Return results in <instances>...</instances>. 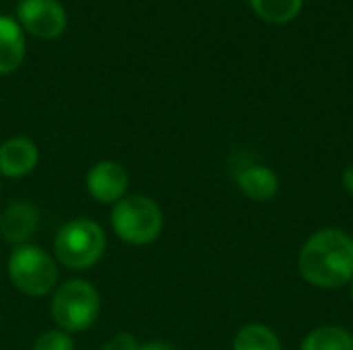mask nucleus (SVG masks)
Wrapping results in <instances>:
<instances>
[{
  "label": "nucleus",
  "mask_w": 353,
  "mask_h": 350,
  "mask_svg": "<svg viewBox=\"0 0 353 350\" xmlns=\"http://www.w3.org/2000/svg\"><path fill=\"white\" fill-rule=\"evenodd\" d=\"M300 276L314 289H341L353 281V237L337 227L314 231L298 254Z\"/></svg>",
  "instance_id": "1"
},
{
  "label": "nucleus",
  "mask_w": 353,
  "mask_h": 350,
  "mask_svg": "<svg viewBox=\"0 0 353 350\" xmlns=\"http://www.w3.org/2000/svg\"><path fill=\"white\" fill-rule=\"evenodd\" d=\"M108 237L103 227L93 219H72L62 225L54 237V260L66 270H89L105 254Z\"/></svg>",
  "instance_id": "2"
},
{
  "label": "nucleus",
  "mask_w": 353,
  "mask_h": 350,
  "mask_svg": "<svg viewBox=\"0 0 353 350\" xmlns=\"http://www.w3.org/2000/svg\"><path fill=\"white\" fill-rule=\"evenodd\" d=\"M6 272L12 287L33 299L52 295L60 281L58 262L37 243L12 248L6 262Z\"/></svg>",
  "instance_id": "3"
},
{
  "label": "nucleus",
  "mask_w": 353,
  "mask_h": 350,
  "mask_svg": "<svg viewBox=\"0 0 353 350\" xmlns=\"http://www.w3.org/2000/svg\"><path fill=\"white\" fill-rule=\"evenodd\" d=\"M50 311L56 328L77 334L89 330L101 311V295L97 287L85 278H70L60 283L52 293Z\"/></svg>",
  "instance_id": "4"
},
{
  "label": "nucleus",
  "mask_w": 353,
  "mask_h": 350,
  "mask_svg": "<svg viewBox=\"0 0 353 350\" xmlns=\"http://www.w3.org/2000/svg\"><path fill=\"white\" fill-rule=\"evenodd\" d=\"M112 229L128 245H149L163 231L161 206L145 194H126L112 206Z\"/></svg>",
  "instance_id": "5"
},
{
  "label": "nucleus",
  "mask_w": 353,
  "mask_h": 350,
  "mask_svg": "<svg viewBox=\"0 0 353 350\" xmlns=\"http://www.w3.org/2000/svg\"><path fill=\"white\" fill-rule=\"evenodd\" d=\"M17 19L21 29L39 39H56L68 23L66 10L58 0H19Z\"/></svg>",
  "instance_id": "6"
},
{
  "label": "nucleus",
  "mask_w": 353,
  "mask_h": 350,
  "mask_svg": "<svg viewBox=\"0 0 353 350\" xmlns=\"http://www.w3.org/2000/svg\"><path fill=\"white\" fill-rule=\"evenodd\" d=\"M128 171L116 161H97L91 165L85 177V188L89 196L99 204H116L128 194Z\"/></svg>",
  "instance_id": "7"
},
{
  "label": "nucleus",
  "mask_w": 353,
  "mask_h": 350,
  "mask_svg": "<svg viewBox=\"0 0 353 350\" xmlns=\"http://www.w3.org/2000/svg\"><path fill=\"white\" fill-rule=\"evenodd\" d=\"M39 229V208L27 200H14L0 212V237L4 243L19 248L31 243Z\"/></svg>",
  "instance_id": "8"
},
{
  "label": "nucleus",
  "mask_w": 353,
  "mask_h": 350,
  "mask_svg": "<svg viewBox=\"0 0 353 350\" xmlns=\"http://www.w3.org/2000/svg\"><path fill=\"white\" fill-rule=\"evenodd\" d=\"M39 163V149L27 136H10L0 144V175L19 179L35 171Z\"/></svg>",
  "instance_id": "9"
},
{
  "label": "nucleus",
  "mask_w": 353,
  "mask_h": 350,
  "mask_svg": "<svg viewBox=\"0 0 353 350\" xmlns=\"http://www.w3.org/2000/svg\"><path fill=\"white\" fill-rule=\"evenodd\" d=\"M238 188L254 202H269L279 192V175L265 165H250L238 173Z\"/></svg>",
  "instance_id": "10"
},
{
  "label": "nucleus",
  "mask_w": 353,
  "mask_h": 350,
  "mask_svg": "<svg viewBox=\"0 0 353 350\" xmlns=\"http://www.w3.org/2000/svg\"><path fill=\"white\" fill-rule=\"evenodd\" d=\"M25 60V35L19 21L0 17V76L14 72Z\"/></svg>",
  "instance_id": "11"
},
{
  "label": "nucleus",
  "mask_w": 353,
  "mask_h": 350,
  "mask_svg": "<svg viewBox=\"0 0 353 350\" xmlns=\"http://www.w3.org/2000/svg\"><path fill=\"white\" fill-rule=\"evenodd\" d=\"M300 350H353V336L343 326L325 324L304 336Z\"/></svg>",
  "instance_id": "12"
},
{
  "label": "nucleus",
  "mask_w": 353,
  "mask_h": 350,
  "mask_svg": "<svg viewBox=\"0 0 353 350\" xmlns=\"http://www.w3.org/2000/svg\"><path fill=\"white\" fill-rule=\"evenodd\" d=\"M232 350H281V340L265 324H246L236 332Z\"/></svg>",
  "instance_id": "13"
},
{
  "label": "nucleus",
  "mask_w": 353,
  "mask_h": 350,
  "mask_svg": "<svg viewBox=\"0 0 353 350\" xmlns=\"http://www.w3.org/2000/svg\"><path fill=\"white\" fill-rule=\"evenodd\" d=\"M302 2L304 0H250V6L261 19L275 25H283L300 14Z\"/></svg>",
  "instance_id": "14"
},
{
  "label": "nucleus",
  "mask_w": 353,
  "mask_h": 350,
  "mask_svg": "<svg viewBox=\"0 0 353 350\" xmlns=\"http://www.w3.org/2000/svg\"><path fill=\"white\" fill-rule=\"evenodd\" d=\"M31 350H74V340H72V334L60 328H52V330L41 332L35 338Z\"/></svg>",
  "instance_id": "15"
},
{
  "label": "nucleus",
  "mask_w": 353,
  "mask_h": 350,
  "mask_svg": "<svg viewBox=\"0 0 353 350\" xmlns=\"http://www.w3.org/2000/svg\"><path fill=\"white\" fill-rule=\"evenodd\" d=\"M141 342L132 336V334H128V332H120V334H116L105 347L103 350H137Z\"/></svg>",
  "instance_id": "16"
},
{
  "label": "nucleus",
  "mask_w": 353,
  "mask_h": 350,
  "mask_svg": "<svg viewBox=\"0 0 353 350\" xmlns=\"http://www.w3.org/2000/svg\"><path fill=\"white\" fill-rule=\"evenodd\" d=\"M137 350H176L172 344L161 342V340H151V342H141Z\"/></svg>",
  "instance_id": "17"
},
{
  "label": "nucleus",
  "mask_w": 353,
  "mask_h": 350,
  "mask_svg": "<svg viewBox=\"0 0 353 350\" xmlns=\"http://www.w3.org/2000/svg\"><path fill=\"white\" fill-rule=\"evenodd\" d=\"M341 182H343V188L353 196V163H350L345 169H343V175H341Z\"/></svg>",
  "instance_id": "18"
},
{
  "label": "nucleus",
  "mask_w": 353,
  "mask_h": 350,
  "mask_svg": "<svg viewBox=\"0 0 353 350\" xmlns=\"http://www.w3.org/2000/svg\"><path fill=\"white\" fill-rule=\"evenodd\" d=\"M352 299H353V281H352Z\"/></svg>",
  "instance_id": "19"
}]
</instances>
